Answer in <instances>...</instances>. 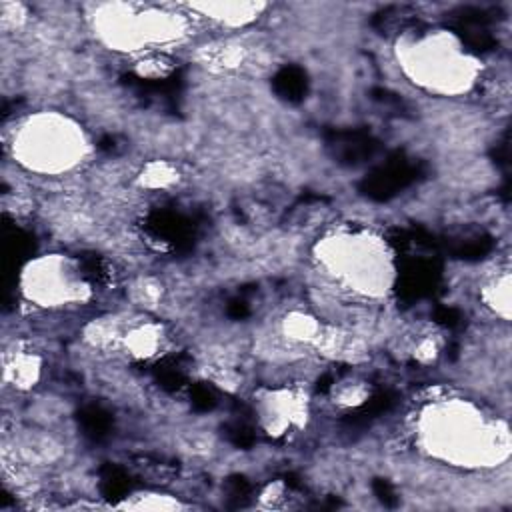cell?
Instances as JSON below:
<instances>
[{
	"label": "cell",
	"instance_id": "obj_1",
	"mask_svg": "<svg viewBox=\"0 0 512 512\" xmlns=\"http://www.w3.org/2000/svg\"><path fill=\"white\" fill-rule=\"evenodd\" d=\"M424 420V440L430 452L450 458L458 464H476L480 460H498L508 450L506 428L486 420L470 404H444L430 408Z\"/></svg>",
	"mask_w": 512,
	"mask_h": 512
},
{
	"label": "cell",
	"instance_id": "obj_2",
	"mask_svg": "<svg viewBox=\"0 0 512 512\" xmlns=\"http://www.w3.org/2000/svg\"><path fill=\"white\" fill-rule=\"evenodd\" d=\"M14 158L30 170L58 174L86 156V138L78 126L60 116L28 118L14 134Z\"/></svg>",
	"mask_w": 512,
	"mask_h": 512
},
{
	"label": "cell",
	"instance_id": "obj_3",
	"mask_svg": "<svg viewBox=\"0 0 512 512\" xmlns=\"http://www.w3.org/2000/svg\"><path fill=\"white\" fill-rule=\"evenodd\" d=\"M322 260L350 288L368 296L384 294L392 282V258L378 238L338 236L322 244Z\"/></svg>",
	"mask_w": 512,
	"mask_h": 512
},
{
	"label": "cell",
	"instance_id": "obj_4",
	"mask_svg": "<svg viewBox=\"0 0 512 512\" xmlns=\"http://www.w3.org/2000/svg\"><path fill=\"white\" fill-rule=\"evenodd\" d=\"M22 288L38 306H60L86 298V284L80 272L66 258L52 256L30 262L24 270Z\"/></svg>",
	"mask_w": 512,
	"mask_h": 512
},
{
	"label": "cell",
	"instance_id": "obj_5",
	"mask_svg": "<svg viewBox=\"0 0 512 512\" xmlns=\"http://www.w3.org/2000/svg\"><path fill=\"white\" fill-rule=\"evenodd\" d=\"M192 8L202 10L208 18H214L230 26L246 24L262 10L260 4H206V6H192Z\"/></svg>",
	"mask_w": 512,
	"mask_h": 512
}]
</instances>
